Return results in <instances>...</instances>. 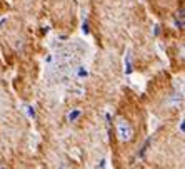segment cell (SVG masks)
Here are the masks:
<instances>
[{
    "instance_id": "9",
    "label": "cell",
    "mask_w": 185,
    "mask_h": 169,
    "mask_svg": "<svg viewBox=\"0 0 185 169\" xmlns=\"http://www.w3.org/2000/svg\"><path fill=\"white\" fill-rule=\"evenodd\" d=\"M180 134H184V121H180Z\"/></svg>"
},
{
    "instance_id": "3",
    "label": "cell",
    "mask_w": 185,
    "mask_h": 169,
    "mask_svg": "<svg viewBox=\"0 0 185 169\" xmlns=\"http://www.w3.org/2000/svg\"><path fill=\"white\" fill-rule=\"evenodd\" d=\"M75 77L77 79H87L88 77V70L85 65H77L75 67Z\"/></svg>"
},
{
    "instance_id": "1",
    "label": "cell",
    "mask_w": 185,
    "mask_h": 169,
    "mask_svg": "<svg viewBox=\"0 0 185 169\" xmlns=\"http://www.w3.org/2000/svg\"><path fill=\"white\" fill-rule=\"evenodd\" d=\"M117 136L122 142H130L133 139V129L130 126V122H127L125 119H119L117 121Z\"/></svg>"
},
{
    "instance_id": "6",
    "label": "cell",
    "mask_w": 185,
    "mask_h": 169,
    "mask_svg": "<svg viewBox=\"0 0 185 169\" xmlns=\"http://www.w3.org/2000/svg\"><path fill=\"white\" fill-rule=\"evenodd\" d=\"M25 111H27V115H28V117H32V119H35V107H33V106H25Z\"/></svg>"
},
{
    "instance_id": "10",
    "label": "cell",
    "mask_w": 185,
    "mask_h": 169,
    "mask_svg": "<svg viewBox=\"0 0 185 169\" xmlns=\"http://www.w3.org/2000/svg\"><path fill=\"white\" fill-rule=\"evenodd\" d=\"M105 168V159H102V162H100V169Z\"/></svg>"
},
{
    "instance_id": "4",
    "label": "cell",
    "mask_w": 185,
    "mask_h": 169,
    "mask_svg": "<svg viewBox=\"0 0 185 169\" xmlns=\"http://www.w3.org/2000/svg\"><path fill=\"white\" fill-rule=\"evenodd\" d=\"M80 115H82V111H80V109H73V111L68 112L67 121H68V122H75V121H79V119H80Z\"/></svg>"
},
{
    "instance_id": "2",
    "label": "cell",
    "mask_w": 185,
    "mask_h": 169,
    "mask_svg": "<svg viewBox=\"0 0 185 169\" xmlns=\"http://www.w3.org/2000/svg\"><path fill=\"white\" fill-rule=\"evenodd\" d=\"M133 72V62H132V54H125V75H130Z\"/></svg>"
},
{
    "instance_id": "7",
    "label": "cell",
    "mask_w": 185,
    "mask_h": 169,
    "mask_svg": "<svg viewBox=\"0 0 185 169\" xmlns=\"http://www.w3.org/2000/svg\"><path fill=\"white\" fill-rule=\"evenodd\" d=\"M82 32H84L85 35L88 34V32H90V29H88V22H87V20L84 22V24H82Z\"/></svg>"
},
{
    "instance_id": "8",
    "label": "cell",
    "mask_w": 185,
    "mask_h": 169,
    "mask_svg": "<svg viewBox=\"0 0 185 169\" xmlns=\"http://www.w3.org/2000/svg\"><path fill=\"white\" fill-rule=\"evenodd\" d=\"M153 34H155V35L160 34V27H159V25H155V30H153Z\"/></svg>"
},
{
    "instance_id": "5",
    "label": "cell",
    "mask_w": 185,
    "mask_h": 169,
    "mask_svg": "<svg viewBox=\"0 0 185 169\" xmlns=\"http://www.w3.org/2000/svg\"><path fill=\"white\" fill-rule=\"evenodd\" d=\"M150 141H152V139L148 137V139L145 141V144H144V147L140 149V152H139V159H142V157L145 156V152H147V149H148V144H150Z\"/></svg>"
}]
</instances>
